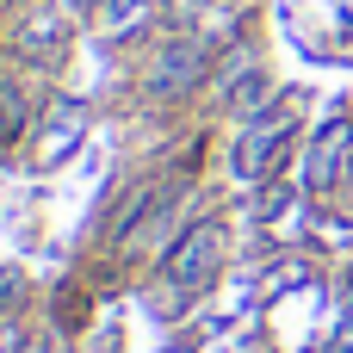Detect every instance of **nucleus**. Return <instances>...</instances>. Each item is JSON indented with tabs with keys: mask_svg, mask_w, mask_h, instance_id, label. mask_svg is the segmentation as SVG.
<instances>
[{
	"mask_svg": "<svg viewBox=\"0 0 353 353\" xmlns=\"http://www.w3.org/2000/svg\"><path fill=\"white\" fill-rule=\"evenodd\" d=\"M168 254H174V261H168V279H174L186 298H192V292H205V285H211V273L223 267V217L192 223Z\"/></svg>",
	"mask_w": 353,
	"mask_h": 353,
	"instance_id": "nucleus-1",
	"label": "nucleus"
},
{
	"mask_svg": "<svg viewBox=\"0 0 353 353\" xmlns=\"http://www.w3.org/2000/svg\"><path fill=\"white\" fill-rule=\"evenodd\" d=\"M285 137H292V105L273 112V118H261V124L242 137V149H236V174H242V180H261V174L273 168V149H279Z\"/></svg>",
	"mask_w": 353,
	"mask_h": 353,
	"instance_id": "nucleus-2",
	"label": "nucleus"
},
{
	"mask_svg": "<svg viewBox=\"0 0 353 353\" xmlns=\"http://www.w3.org/2000/svg\"><path fill=\"white\" fill-rule=\"evenodd\" d=\"M347 143H353V124H329V130L316 137V149H310V186H329V174L341 168Z\"/></svg>",
	"mask_w": 353,
	"mask_h": 353,
	"instance_id": "nucleus-3",
	"label": "nucleus"
},
{
	"mask_svg": "<svg viewBox=\"0 0 353 353\" xmlns=\"http://www.w3.org/2000/svg\"><path fill=\"white\" fill-rule=\"evenodd\" d=\"M12 341H19V335H12V323H0V353L12 347Z\"/></svg>",
	"mask_w": 353,
	"mask_h": 353,
	"instance_id": "nucleus-4",
	"label": "nucleus"
}]
</instances>
